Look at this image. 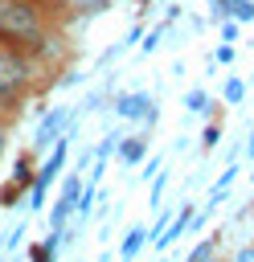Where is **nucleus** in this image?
I'll return each mask as SVG.
<instances>
[{
    "label": "nucleus",
    "mask_w": 254,
    "mask_h": 262,
    "mask_svg": "<svg viewBox=\"0 0 254 262\" xmlns=\"http://www.w3.org/2000/svg\"><path fill=\"white\" fill-rule=\"evenodd\" d=\"M37 90H49V78L37 70V61L16 45H0V119L16 123Z\"/></svg>",
    "instance_id": "1"
},
{
    "label": "nucleus",
    "mask_w": 254,
    "mask_h": 262,
    "mask_svg": "<svg viewBox=\"0 0 254 262\" xmlns=\"http://www.w3.org/2000/svg\"><path fill=\"white\" fill-rule=\"evenodd\" d=\"M53 29H61V25L45 8V0H0V33H4V45H16L25 53H37L41 41Z\"/></svg>",
    "instance_id": "2"
},
{
    "label": "nucleus",
    "mask_w": 254,
    "mask_h": 262,
    "mask_svg": "<svg viewBox=\"0 0 254 262\" xmlns=\"http://www.w3.org/2000/svg\"><path fill=\"white\" fill-rule=\"evenodd\" d=\"M111 111H115V119L127 123V127H143V131H152V127L160 123V102H156V94H152L147 86L115 90V94H111Z\"/></svg>",
    "instance_id": "3"
},
{
    "label": "nucleus",
    "mask_w": 254,
    "mask_h": 262,
    "mask_svg": "<svg viewBox=\"0 0 254 262\" xmlns=\"http://www.w3.org/2000/svg\"><path fill=\"white\" fill-rule=\"evenodd\" d=\"M78 119H82V111L70 102V106H41L37 111V127H33V139H29V147H33V156H45L70 127H78Z\"/></svg>",
    "instance_id": "4"
},
{
    "label": "nucleus",
    "mask_w": 254,
    "mask_h": 262,
    "mask_svg": "<svg viewBox=\"0 0 254 262\" xmlns=\"http://www.w3.org/2000/svg\"><path fill=\"white\" fill-rule=\"evenodd\" d=\"M147 151H152V131L127 127L123 139H119V147H115V160H119L123 168H139V164L147 160Z\"/></svg>",
    "instance_id": "5"
},
{
    "label": "nucleus",
    "mask_w": 254,
    "mask_h": 262,
    "mask_svg": "<svg viewBox=\"0 0 254 262\" xmlns=\"http://www.w3.org/2000/svg\"><path fill=\"white\" fill-rule=\"evenodd\" d=\"M193 209H197L193 201H184V205H176V213H172V221H168V225H164V233H160V237L152 242V250H160V254H164V250H168V246H172L176 237H184V233H188V221H193Z\"/></svg>",
    "instance_id": "6"
},
{
    "label": "nucleus",
    "mask_w": 254,
    "mask_h": 262,
    "mask_svg": "<svg viewBox=\"0 0 254 262\" xmlns=\"http://www.w3.org/2000/svg\"><path fill=\"white\" fill-rule=\"evenodd\" d=\"M119 0H70L66 8H61V25H70V20H90V16H102L107 8H115Z\"/></svg>",
    "instance_id": "7"
},
{
    "label": "nucleus",
    "mask_w": 254,
    "mask_h": 262,
    "mask_svg": "<svg viewBox=\"0 0 254 262\" xmlns=\"http://www.w3.org/2000/svg\"><path fill=\"white\" fill-rule=\"evenodd\" d=\"M221 106H225V102H221ZM221 106H217V102L209 98V90H201V86H188V90H184V115H188V119H197V115H201V119L221 115Z\"/></svg>",
    "instance_id": "8"
},
{
    "label": "nucleus",
    "mask_w": 254,
    "mask_h": 262,
    "mask_svg": "<svg viewBox=\"0 0 254 262\" xmlns=\"http://www.w3.org/2000/svg\"><path fill=\"white\" fill-rule=\"evenodd\" d=\"M147 246V225H127V233H123V242H119V258H127V262H135L139 258V250Z\"/></svg>",
    "instance_id": "9"
},
{
    "label": "nucleus",
    "mask_w": 254,
    "mask_h": 262,
    "mask_svg": "<svg viewBox=\"0 0 254 262\" xmlns=\"http://www.w3.org/2000/svg\"><path fill=\"white\" fill-rule=\"evenodd\" d=\"M25 237H29V217L12 221V229H8V233H0V254H4V258H12V254L25 246Z\"/></svg>",
    "instance_id": "10"
},
{
    "label": "nucleus",
    "mask_w": 254,
    "mask_h": 262,
    "mask_svg": "<svg viewBox=\"0 0 254 262\" xmlns=\"http://www.w3.org/2000/svg\"><path fill=\"white\" fill-rule=\"evenodd\" d=\"M217 143H221V115H209V119H205V127H201L197 156H209V151H217Z\"/></svg>",
    "instance_id": "11"
},
{
    "label": "nucleus",
    "mask_w": 254,
    "mask_h": 262,
    "mask_svg": "<svg viewBox=\"0 0 254 262\" xmlns=\"http://www.w3.org/2000/svg\"><path fill=\"white\" fill-rule=\"evenodd\" d=\"M213 254H221V233H209V237H197V246L184 254V262H209Z\"/></svg>",
    "instance_id": "12"
},
{
    "label": "nucleus",
    "mask_w": 254,
    "mask_h": 262,
    "mask_svg": "<svg viewBox=\"0 0 254 262\" xmlns=\"http://www.w3.org/2000/svg\"><path fill=\"white\" fill-rule=\"evenodd\" d=\"M168 29H172L168 20H156V25H152V29L143 33V41L135 45V53H139V57H152V53L160 49V41H164V33H168Z\"/></svg>",
    "instance_id": "13"
},
{
    "label": "nucleus",
    "mask_w": 254,
    "mask_h": 262,
    "mask_svg": "<svg viewBox=\"0 0 254 262\" xmlns=\"http://www.w3.org/2000/svg\"><path fill=\"white\" fill-rule=\"evenodd\" d=\"M221 102H225V106H242V102H246V82H242L238 74L221 82Z\"/></svg>",
    "instance_id": "14"
},
{
    "label": "nucleus",
    "mask_w": 254,
    "mask_h": 262,
    "mask_svg": "<svg viewBox=\"0 0 254 262\" xmlns=\"http://www.w3.org/2000/svg\"><path fill=\"white\" fill-rule=\"evenodd\" d=\"M20 201H25V184H20V180H12V176H8V184H4V188H0V209H16V205H20Z\"/></svg>",
    "instance_id": "15"
},
{
    "label": "nucleus",
    "mask_w": 254,
    "mask_h": 262,
    "mask_svg": "<svg viewBox=\"0 0 254 262\" xmlns=\"http://www.w3.org/2000/svg\"><path fill=\"white\" fill-rule=\"evenodd\" d=\"M164 188H168V172L160 168V172L147 180V205H152V209H160V201H164Z\"/></svg>",
    "instance_id": "16"
},
{
    "label": "nucleus",
    "mask_w": 254,
    "mask_h": 262,
    "mask_svg": "<svg viewBox=\"0 0 254 262\" xmlns=\"http://www.w3.org/2000/svg\"><path fill=\"white\" fill-rule=\"evenodd\" d=\"M45 196H49V188H41V184L29 180V188H25V209H29V213H41V209H45Z\"/></svg>",
    "instance_id": "17"
},
{
    "label": "nucleus",
    "mask_w": 254,
    "mask_h": 262,
    "mask_svg": "<svg viewBox=\"0 0 254 262\" xmlns=\"http://www.w3.org/2000/svg\"><path fill=\"white\" fill-rule=\"evenodd\" d=\"M229 16H234L238 25H254V0H234V4H229Z\"/></svg>",
    "instance_id": "18"
},
{
    "label": "nucleus",
    "mask_w": 254,
    "mask_h": 262,
    "mask_svg": "<svg viewBox=\"0 0 254 262\" xmlns=\"http://www.w3.org/2000/svg\"><path fill=\"white\" fill-rule=\"evenodd\" d=\"M234 57H238V45H234V41H221V45L213 49V61H217V66H234Z\"/></svg>",
    "instance_id": "19"
},
{
    "label": "nucleus",
    "mask_w": 254,
    "mask_h": 262,
    "mask_svg": "<svg viewBox=\"0 0 254 262\" xmlns=\"http://www.w3.org/2000/svg\"><path fill=\"white\" fill-rule=\"evenodd\" d=\"M160 168H164V156H152V151H147V160L139 164V172H135V176H139V180H152Z\"/></svg>",
    "instance_id": "20"
},
{
    "label": "nucleus",
    "mask_w": 254,
    "mask_h": 262,
    "mask_svg": "<svg viewBox=\"0 0 254 262\" xmlns=\"http://www.w3.org/2000/svg\"><path fill=\"white\" fill-rule=\"evenodd\" d=\"M217 33H221V41H238L242 37V25L234 16H225V20H217Z\"/></svg>",
    "instance_id": "21"
},
{
    "label": "nucleus",
    "mask_w": 254,
    "mask_h": 262,
    "mask_svg": "<svg viewBox=\"0 0 254 262\" xmlns=\"http://www.w3.org/2000/svg\"><path fill=\"white\" fill-rule=\"evenodd\" d=\"M123 49H127L123 41H115V45H107V49L98 53V70H102V66H111V61H119V57H123Z\"/></svg>",
    "instance_id": "22"
},
{
    "label": "nucleus",
    "mask_w": 254,
    "mask_h": 262,
    "mask_svg": "<svg viewBox=\"0 0 254 262\" xmlns=\"http://www.w3.org/2000/svg\"><path fill=\"white\" fill-rule=\"evenodd\" d=\"M143 33H147V29H143V20H135V25L127 29V37H123V45H127V49H135V45L143 41Z\"/></svg>",
    "instance_id": "23"
},
{
    "label": "nucleus",
    "mask_w": 254,
    "mask_h": 262,
    "mask_svg": "<svg viewBox=\"0 0 254 262\" xmlns=\"http://www.w3.org/2000/svg\"><path fill=\"white\" fill-rule=\"evenodd\" d=\"M229 4L234 0H209V20H225L229 16Z\"/></svg>",
    "instance_id": "24"
},
{
    "label": "nucleus",
    "mask_w": 254,
    "mask_h": 262,
    "mask_svg": "<svg viewBox=\"0 0 254 262\" xmlns=\"http://www.w3.org/2000/svg\"><path fill=\"white\" fill-rule=\"evenodd\" d=\"M8 131H12V119H0V156H4V147H8Z\"/></svg>",
    "instance_id": "25"
},
{
    "label": "nucleus",
    "mask_w": 254,
    "mask_h": 262,
    "mask_svg": "<svg viewBox=\"0 0 254 262\" xmlns=\"http://www.w3.org/2000/svg\"><path fill=\"white\" fill-rule=\"evenodd\" d=\"M66 4H70V0H45V8L57 16V25H61V8H66ZM61 29H66V25H61Z\"/></svg>",
    "instance_id": "26"
},
{
    "label": "nucleus",
    "mask_w": 254,
    "mask_h": 262,
    "mask_svg": "<svg viewBox=\"0 0 254 262\" xmlns=\"http://www.w3.org/2000/svg\"><path fill=\"white\" fill-rule=\"evenodd\" d=\"M188 143H193V135L184 131V135H176V143H172V151H188Z\"/></svg>",
    "instance_id": "27"
},
{
    "label": "nucleus",
    "mask_w": 254,
    "mask_h": 262,
    "mask_svg": "<svg viewBox=\"0 0 254 262\" xmlns=\"http://www.w3.org/2000/svg\"><path fill=\"white\" fill-rule=\"evenodd\" d=\"M242 156L254 160V127H250V135H246V143H242Z\"/></svg>",
    "instance_id": "28"
},
{
    "label": "nucleus",
    "mask_w": 254,
    "mask_h": 262,
    "mask_svg": "<svg viewBox=\"0 0 254 262\" xmlns=\"http://www.w3.org/2000/svg\"><path fill=\"white\" fill-rule=\"evenodd\" d=\"M234 262H254V250H250V246H242V250L234 254Z\"/></svg>",
    "instance_id": "29"
},
{
    "label": "nucleus",
    "mask_w": 254,
    "mask_h": 262,
    "mask_svg": "<svg viewBox=\"0 0 254 262\" xmlns=\"http://www.w3.org/2000/svg\"><path fill=\"white\" fill-rule=\"evenodd\" d=\"M152 4H156V0H139V8H152Z\"/></svg>",
    "instance_id": "30"
},
{
    "label": "nucleus",
    "mask_w": 254,
    "mask_h": 262,
    "mask_svg": "<svg viewBox=\"0 0 254 262\" xmlns=\"http://www.w3.org/2000/svg\"><path fill=\"white\" fill-rule=\"evenodd\" d=\"M209 262H225V258H221V254H213V258H209Z\"/></svg>",
    "instance_id": "31"
},
{
    "label": "nucleus",
    "mask_w": 254,
    "mask_h": 262,
    "mask_svg": "<svg viewBox=\"0 0 254 262\" xmlns=\"http://www.w3.org/2000/svg\"><path fill=\"white\" fill-rule=\"evenodd\" d=\"M160 262H168V250H164V258H160Z\"/></svg>",
    "instance_id": "32"
},
{
    "label": "nucleus",
    "mask_w": 254,
    "mask_h": 262,
    "mask_svg": "<svg viewBox=\"0 0 254 262\" xmlns=\"http://www.w3.org/2000/svg\"><path fill=\"white\" fill-rule=\"evenodd\" d=\"M250 184H254V172H250Z\"/></svg>",
    "instance_id": "33"
},
{
    "label": "nucleus",
    "mask_w": 254,
    "mask_h": 262,
    "mask_svg": "<svg viewBox=\"0 0 254 262\" xmlns=\"http://www.w3.org/2000/svg\"><path fill=\"white\" fill-rule=\"evenodd\" d=\"M0 45H4V33H0Z\"/></svg>",
    "instance_id": "34"
},
{
    "label": "nucleus",
    "mask_w": 254,
    "mask_h": 262,
    "mask_svg": "<svg viewBox=\"0 0 254 262\" xmlns=\"http://www.w3.org/2000/svg\"><path fill=\"white\" fill-rule=\"evenodd\" d=\"M0 262H4V258H0Z\"/></svg>",
    "instance_id": "35"
}]
</instances>
